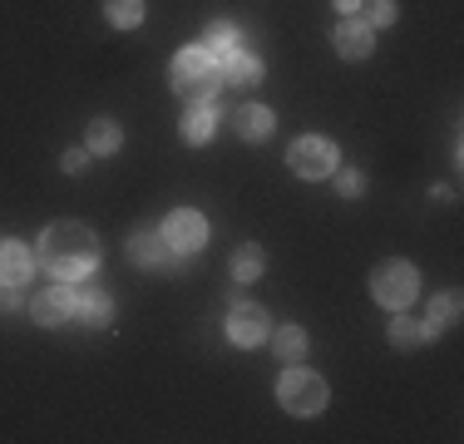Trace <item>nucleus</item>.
Wrapping results in <instances>:
<instances>
[{
  "label": "nucleus",
  "instance_id": "obj_10",
  "mask_svg": "<svg viewBox=\"0 0 464 444\" xmlns=\"http://www.w3.org/2000/svg\"><path fill=\"white\" fill-rule=\"evenodd\" d=\"M129 257L139 266H163L169 262V237H159V232H134V237H129Z\"/></svg>",
  "mask_w": 464,
  "mask_h": 444
},
{
  "label": "nucleus",
  "instance_id": "obj_26",
  "mask_svg": "<svg viewBox=\"0 0 464 444\" xmlns=\"http://www.w3.org/2000/svg\"><path fill=\"white\" fill-rule=\"evenodd\" d=\"M80 169H84V153L70 149V153H64V173H80Z\"/></svg>",
  "mask_w": 464,
  "mask_h": 444
},
{
  "label": "nucleus",
  "instance_id": "obj_4",
  "mask_svg": "<svg viewBox=\"0 0 464 444\" xmlns=\"http://www.w3.org/2000/svg\"><path fill=\"white\" fill-rule=\"evenodd\" d=\"M286 159H292V173L326 178V173H336V143L331 139H296Z\"/></svg>",
  "mask_w": 464,
  "mask_h": 444
},
{
  "label": "nucleus",
  "instance_id": "obj_3",
  "mask_svg": "<svg viewBox=\"0 0 464 444\" xmlns=\"http://www.w3.org/2000/svg\"><path fill=\"white\" fill-rule=\"evenodd\" d=\"M277 395H282V405L292 410V415H316V410L326 405V385L316 381L312 371H286Z\"/></svg>",
  "mask_w": 464,
  "mask_h": 444
},
{
  "label": "nucleus",
  "instance_id": "obj_8",
  "mask_svg": "<svg viewBox=\"0 0 464 444\" xmlns=\"http://www.w3.org/2000/svg\"><path fill=\"white\" fill-rule=\"evenodd\" d=\"M371 44H375L371 25H361V20H341V30H336V50L346 54V60H366Z\"/></svg>",
  "mask_w": 464,
  "mask_h": 444
},
{
  "label": "nucleus",
  "instance_id": "obj_6",
  "mask_svg": "<svg viewBox=\"0 0 464 444\" xmlns=\"http://www.w3.org/2000/svg\"><path fill=\"white\" fill-rule=\"evenodd\" d=\"M30 311H35L40 326H60V321L74 316V292H70V286H50V292L35 296V306H30Z\"/></svg>",
  "mask_w": 464,
  "mask_h": 444
},
{
  "label": "nucleus",
  "instance_id": "obj_27",
  "mask_svg": "<svg viewBox=\"0 0 464 444\" xmlns=\"http://www.w3.org/2000/svg\"><path fill=\"white\" fill-rule=\"evenodd\" d=\"M336 5H341V10H346V15H351V10H356V5H361V0H336Z\"/></svg>",
  "mask_w": 464,
  "mask_h": 444
},
{
  "label": "nucleus",
  "instance_id": "obj_25",
  "mask_svg": "<svg viewBox=\"0 0 464 444\" xmlns=\"http://www.w3.org/2000/svg\"><path fill=\"white\" fill-rule=\"evenodd\" d=\"M395 20V0H375L371 5V25H391Z\"/></svg>",
  "mask_w": 464,
  "mask_h": 444
},
{
  "label": "nucleus",
  "instance_id": "obj_12",
  "mask_svg": "<svg viewBox=\"0 0 464 444\" xmlns=\"http://www.w3.org/2000/svg\"><path fill=\"white\" fill-rule=\"evenodd\" d=\"M262 266H267V252H262L257 242H247V247L232 252V276H237V282H257Z\"/></svg>",
  "mask_w": 464,
  "mask_h": 444
},
{
  "label": "nucleus",
  "instance_id": "obj_21",
  "mask_svg": "<svg viewBox=\"0 0 464 444\" xmlns=\"http://www.w3.org/2000/svg\"><path fill=\"white\" fill-rule=\"evenodd\" d=\"M277 355L282 361H302L306 355V331L302 326H282L277 331Z\"/></svg>",
  "mask_w": 464,
  "mask_h": 444
},
{
  "label": "nucleus",
  "instance_id": "obj_16",
  "mask_svg": "<svg viewBox=\"0 0 464 444\" xmlns=\"http://www.w3.org/2000/svg\"><path fill=\"white\" fill-rule=\"evenodd\" d=\"M227 80H232V84H257V80H262V60H257V54L232 50V54H227Z\"/></svg>",
  "mask_w": 464,
  "mask_h": 444
},
{
  "label": "nucleus",
  "instance_id": "obj_19",
  "mask_svg": "<svg viewBox=\"0 0 464 444\" xmlns=\"http://www.w3.org/2000/svg\"><path fill=\"white\" fill-rule=\"evenodd\" d=\"M425 336H430V331L420 326V321H411V316H395V321H391V341H395V346H405V351L420 346Z\"/></svg>",
  "mask_w": 464,
  "mask_h": 444
},
{
  "label": "nucleus",
  "instance_id": "obj_18",
  "mask_svg": "<svg viewBox=\"0 0 464 444\" xmlns=\"http://www.w3.org/2000/svg\"><path fill=\"white\" fill-rule=\"evenodd\" d=\"M104 15L114 20L119 30H134L143 20V0H104Z\"/></svg>",
  "mask_w": 464,
  "mask_h": 444
},
{
  "label": "nucleus",
  "instance_id": "obj_24",
  "mask_svg": "<svg viewBox=\"0 0 464 444\" xmlns=\"http://www.w3.org/2000/svg\"><path fill=\"white\" fill-rule=\"evenodd\" d=\"M336 188H341V198H361L366 178H361V173H341V178H336Z\"/></svg>",
  "mask_w": 464,
  "mask_h": 444
},
{
  "label": "nucleus",
  "instance_id": "obj_22",
  "mask_svg": "<svg viewBox=\"0 0 464 444\" xmlns=\"http://www.w3.org/2000/svg\"><path fill=\"white\" fill-rule=\"evenodd\" d=\"M455 311H459V296L455 292H445V296H435V302H430V316H435V321H455Z\"/></svg>",
  "mask_w": 464,
  "mask_h": 444
},
{
  "label": "nucleus",
  "instance_id": "obj_23",
  "mask_svg": "<svg viewBox=\"0 0 464 444\" xmlns=\"http://www.w3.org/2000/svg\"><path fill=\"white\" fill-rule=\"evenodd\" d=\"M188 94H193V99H198V104H208V99H213V94H218V74H213V70H208V74H203V80H198L193 89H188Z\"/></svg>",
  "mask_w": 464,
  "mask_h": 444
},
{
  "label": "nucleus",
  "instance_id": "obj_17",
  "mask_svg": "<svg viewBox=\"0 0 464 444\" xmlns=\"http://www.w3.org/2000/svg\"><path fill=\"white\" fill-rule=\"evenodd\" d=\"M208 133H213V109H208V104H193V109L183 114V139H188V143H203Z\"/></svg>",
  "mask_w": 464,
  "mask_h": 444
},
{
  "label": "nucleus",
  "instance_id": "obj_15",
  "mask_svg": "<svg viewBox=\"0 0 464 444\" xmlns=\"http://www.w3.org/2000/svg\"><path fill=\"white\" fill-rule=\"evenodd\" d=\"M80 316L90 321V326H109V321H114V302H109L99 286H90V292L80 296Z\"/></svg>",
  "mask_w": 464,
  "mask_h": 444
},
{
  "label": "nucleus",
  "instance_id": "obj_11",
  "mask_svg": "<svg viewBox=\"0 0 464 444\" xmlns=\"http://www.w3.org/2000/svg\"><path fill=\"white\" fill-rule=\"evenodd\" d=\"M203 74H208V50H183L179 60H173V84H179V94H188Z\"/></svg>",
  "mask_w": 464,
  "mask_h": 444
},
{
  "label": "nucleus",
  "instance_id": "obj_20",
  "mask_svg": "<svg viewBox=\"0 0 464 444\" xmlns=\"http://www.w3.org/2000/svg\"><path fill=\"white\" fill-rule=\"evenodd\" d=\"M90 149L94 153H114L119 149V124L114 119H94L90 124Z\"/></svg>",
  "mask_w": 464,
  "mask_h": 444
},
{
  "label": "nucleus",
  "instance_id": "obj_2",
  "mask_svg": "<svg viewBox=\"0 0 464 444\" xmlns=\"http://www.w3.org/2000/svg\"><path fill=\"white\" fill-rule=\"evenodd\" d=\"M371 292H375V302L391 306V311L411 306L415 302V266L411 262H381L371 276Z\"/></svg>",
  "mask_w": 464,
  "mask_h": 444
},
{
  "label": "nucleus",
  "instance_id": "obj_5",
  "mask_svg": "<svg viewBox=\"0 0 464 444\" xmlns=\"http://www.w3.org/2000/svg\"><path fill=\"white\" fill-rule=\"evenodd\" d=\"M163 237H169L173 252H198L208 242V222L193 213V208H179V213L169 217V227H163Z\"/></svg>",
  "mask_w": 464,
  "mask_h": 444
},
{
  "label": "nucleus",
  "instance_id": "obj_14",
  "mask_svg": "<svg viewBox=\"0 0 464 444\" xmlns=\"http://www.w3.org/2000/svg\"><path fill=\"white\" fill-rule=\"evenodd\" d=\"M203 50H208V60H227V54L237 50V30H232L227 20H213V25H208Z\"/></svg>",
  "mask_w": 464,
  "mask_h": 444
},
{
  "label": "nucleus",
  "instance_id": "obj_7",
  "mask_svg": "<svg viewBox=\"0 0 464 444\" xmlns=\"http://www.w3.org/2000/svg\"><path fill=\"white\" fill-rule=\"evenodd\" d=\"M227 336L237 341V346H257V341H267V316H262L257 306H237L227 316Z\"/></svg>",
  "mask_w": 464,
  "mask_h": 444
},
{
  "label": "nucleus",
  "instance_id": "obj_13",
  "mask_svg": "<svg viewBox=\"0 0 464 444\" xmlns=\"http://www.w3.org/2000/svg\"><path fill=\"white\" fill-rule=\"evenodd\" d=\"M237 133L242 139H267L272 133V109H262V104H247V109H237Z\"/></svg>",
  "mask_w": 464,
  "mask_h": 444
},
{
  "label": "nucleus",
  "instance_id": "obj_1",
  "mask_svg": "<svg viewBox=\"0 0 464 444\" xmlns=\"http://www.w3.org/2000/svg\"><path fill=\"white\" fill-rule=\"evenodd\" d=\"M40 262L50 266L54 276H90L99 262V242L90 227L80 222H54V227L40 237Z\"/></svg>",
  "mask_w": 464,
  "mask_h": 444
},
{
  "label": "nucleus",
  "instance_id": "obj_9",
  "mask_svg": "<svg viewBox=\"0 0 464 444\" xmlns=\"http://www.w3.org/2000/svg\"><path fill=\"white\" fill-rule=\"evenodd\" d=\"M30 276V247L25 242H0V282L20 286Z\"/></svg>",
  "mask_w": 464,
  "mask_h": 444
}]
</instances>
